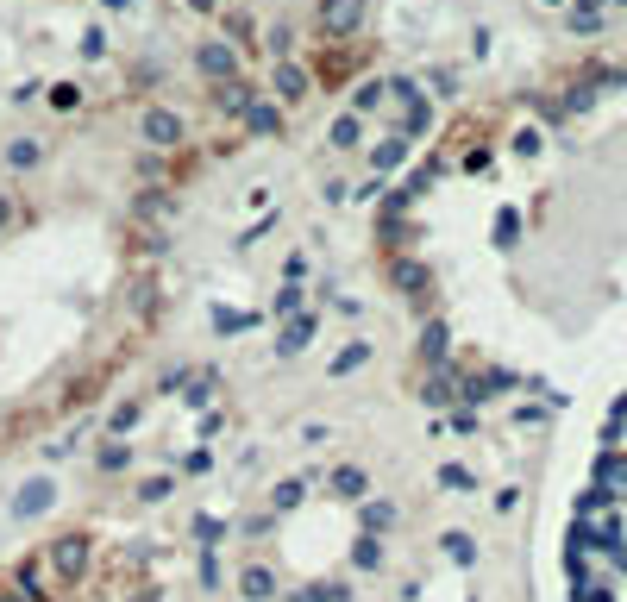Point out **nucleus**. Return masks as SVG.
Returning <instances> with one entry per match:
<instances>
[{"instance_id":"1","label":"nucleus","mask_w":627,"mask_h":602,"mask_svg":"<svg viewBox=\"0 0 627 602\" xmlns=\"http://www.w3.org/2000/svg\"><path fill=\"white\" fill-rule=\"evenodd\" d=\"M571 596L577 602H627V396L609 427L602 465L577 502L571 534Z\"/></svg>"}]
</instances>
